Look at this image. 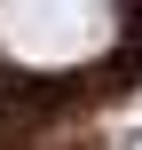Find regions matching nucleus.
<instances>
[{
    "instance_id": "1",
    "label": "nucleus",
    "mask_w": 142,
    "mask_h": 150,
    "mask_svg": "<svg viewBox=\"0 0 142 150\" xmlns=\"http://www.w3.org/2000/svg\"><path fill=\"white\" fill-rule=\"evenodd\" d=\"M126 32L119 0H0V55L24 71H79Z\"/></svg>"
}]
</instances>
